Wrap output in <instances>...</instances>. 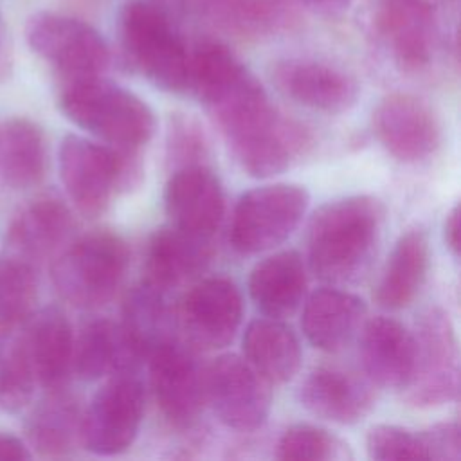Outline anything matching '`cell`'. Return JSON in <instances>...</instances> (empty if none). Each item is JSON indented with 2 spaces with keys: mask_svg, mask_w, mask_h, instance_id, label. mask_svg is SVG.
Masks as SVG:
<instances>
[{
  "mask_svg": "<svg viewBox=\"0 0 461 461\" xmlns=\"http://www.w3.org/2000/svg\"><path fill=\"white\" fill-rule=\"evenodd\" d=\"M385 209L375 196L355 194L324 203L310 221L308 258L319 279L349 283L369 265Z\"/></svg>",
  "mask_w": 461,
  "mask_h": 461,
  "instance_id": "cell-1",
  "label": "cell"
},
{
  "mask_svg": "<svg viewBox=\"0 0 461 461\" xmlns=\"http://www.w3.org/2000/svg\"><path fill=\"white\" fill-rule=\"evenodd\" d=\"M58 103L68 121L117 149L139 151L155 133L151 108L103 74L67 79Z\"/></svg>",
  "mask_w": 461,
  "mask_h": 461,
  "instance_id": "cell-2",
  "label": "cell"
},
{
  "mask_svg": "<svg viewBox=\"0 0 461 461\" xmlns=\"http://www.w3.org/2000/svg\"><path fill=\"white\" fill-rule=\"evenodd\" d=\"M119 38L126 58L164 92L189 90L191 54L169 14L153 2L133 0L119 13Z\"/></svg>",
  "mask_w": 461,
  "mask_h": 461,
  "instance_id": "cell-3",
  "label": "cell"
},
{
  "mask_svg": "<svg viewBox=\"0 0 461 461\" xmlns=\"http://www.w3.org/2000/svg\"><path fill=\"white\" fill-rule=\"evenodd\" d=\"M189 90L220 131L270 104L259 79L225 43L214 40H203L193 50Z\"/></svg>",
  "mask_w": 461,
  "mask_h": 461,
  "instance_id": "cell-4",
  "label": "cell"
},
{
  "mask_svg": "<svg viewBox=\"0 0 461 461\" xmlns=\"http://www.w3.org/2000/svg\"><path fill=\"white\" fill-rule=\"evenodd\" d=\"M130 261L122 236L108 229L72 241L52 263V281L72 306L92 310L106 304L121 286Z\"/></svg>",
  "mask_w": 461,
  "mask_h": 461,
  "instance_id": "cell-5",
  "label": "cell"
},
{
  "mask_svg": "<svg viewBox=\"0 0 461 461\" xmlns=\"http://www.w3.org/2000/svg\"><path fill=\"white\" fill-rule=\"evenodd\" d=\"M414 369L403 387V400L418 409H430L456 400L459 393L457 337L448 315L429 308L416 322Z\"/></svg>",
  "mask_w": 461,
  "mask_h": 461,
  "instance_id": "cell-6",
  "label": "cell"
},
{
  "mask_svg": "<svg viewBox=\"0 0 461 461\" xmlns=\"http://www.w3.org/2000/svg\"><path fill=\"white\" fill-rule=\"evenodd\" d=\"M310 193L297 184H268L254 187L238 200L230 243L240 254H259L283 243L301 223Z\"/></svg>",
  "mask_w": 461,
  "mask_h": 461,
  "instance_id": "cell-7",
  "label": "cell"
},
{
  "mask_svg": "<svg viewBox=\"0 0 461 461\" xmlns=\"http://www.w3.org/2000/svg\"><path fill=\"white\" fill-rule=\"evenodd\" d=\"M25 38L29 47L65 81L101 76L108 68L110 49L104 38L74 16L36 13L27 22Z\"/></svg>",
  "mask_w": 461,
  "mask_h": 461,
  "instance_id": "cell-8",
  "label": "cell"
},
{
  "mask_svg": "<svg viewBox=\"0 0 461 461\" xmlns=\"http://www.w3.org/2000/svg\"><path fill=\"white\" fill-rule=\"evenodd\" d=\"M144 414V385L135 371L113 373L81 416V443L97 456L131 447Z\"/></svg>",
  "mask_w": 461,
  "mask_h": 461,
  "instance_id": "cell-9",
  "label": "cell"
},
{
  "mask_svg": "<svg viewBox=\"0 0 461 461\" xmlns=\"http://www.w3.org/2000/svg\"><path fill=\"white\" fill-rule=\"evenodd\" d=\"M124 149L67 135L59 146V175L76 209L88 218L101 216L117 191H122Z\"/></svg>",
  "mask_w": 461,
  "mask_h": 461,
  "instance_id": "cell-10",
  "label": "cell"
},
{
  "mask_svg": "<svg viewBox=\"0 0 461 461\" xmlns=\"http://www.w3.org/2000/svg\"><path fill=\"white\" fill-rule=\"evenodd\" d=\"M205 403L229 429H259L272 405L270 384L241 357L221 355L203 369Z\"/></svg>",
  "mask_w": 461,
  "mask_h": 461,
  "instance_id": "cell-11",
  "label": "cell"
},
{
  "mask_svg": "<svg viewBox=\"0 0 461 461\" xmlns=\"http://www.w3.org/2000/svg\"><path fill=\"white\" fill-rule=\"evenodd\" d=\"M240 167L254 178L286 171L312 146V133L295 119L276 110L225 137Z\"/></svg>",
  "mask_w": 461,
  "mask_h": 461,
  "instance_id": "cell-12",
  "label": "cell"
},
{
  "mask_svg": "<svg viewBox=\"0 0 461 461\" xmlns=\"http://www.w3.org/2000/svg\"><path fill=\"white\" fill-rule=\"evenodd\" d=\"M146 360L151 389L166 420L175 427L193 425L205 405L203 369L193 351L173 337Z\"/></svg>",
  "mask_w": 461,
  "mask_h": 461,
  "instance_id": "cell-13",
  "label": "cell"
},
{
  "mask_svg": "<svg viewBox=\"0 0 461 461\" xmlns=\"http://www.w3.org/2000/svg\"><path fill=\"white\" fill-rule=\"evenodd\" d=\"M243 315L241 292L223 276L205 277L182 299L178 324L189 344L220 349L232 342Z\"/></svg>",
  "mask_w": 461,
  "mask_h": 461,
  "instance_id": "cell-14",
  "label": "cell"
},
{
  "mask_svg": "<svg viewBox=\"0 0 461 461\" xmlns=\"http://www.w3.org/2000/svg\"><path fill=\"white\" fill-rule=\"evenodd\" d=\"M376 139L394 158L420 162L441 144V121L434 108L412 94H389L373 112Z\"/></svg>",
  "mask_w": 461,
  "mask_h": 461,
  "instance_id": "cell-15",
  "label": "cell"
},
{
  "mask_svg": "<svg viewBox=\"0 0 461 461\" xmlns=\"http://www.w3.org/2000/svg\"><path fill=\"white\" fill-rule=\"evenodd\" d=\"M276 88L294 103L322 112L342 113L355 106L358 83L346 70L312 58H286L272 65Z\"/></svg>",
  "mask_w": 461,
  "mask_h": 461,
  "instance_id": "cell-16",
  "label": "cell"
},
{
  "mask_svg": "<svg viewBox=\"0 0 461 461\" xmlns=\"http://www.w3.org/2000/svg\"><path fill=\"white\" fill-rule=\"evenodd\" d=\"M375 27L403 70H421L430 63L438 20L429 0H378Z\"/></svg>",
  "mask_w": 461,
  "mask_h": 461,
  "instance_id": "cell-17",
  "label": "cell"
},
{
  "mask_svg": "<svg viewBox=\"0 0 461 461\" xmlns=\"http://www.w3.org/2000/svg\"><path fill=\"white\" fill-rule=\"evenodd\" d=\"M164 207L173 227L212 238L223 220V187L205 164L184 166L175 169L166 184Z\"/></svg>",
  "mask_w": 461,
  "mask_h": 461,
  "instance_id": "cell-18",
  "label": "cell"
},
{
  "mask_svg": "<svg viewBox=\"0 0 461 461\" xmlns=\"http://www.w3.org/2000/svg\"><path fill=\"white\" fill-rule=\"evenodd\" d=\"M297 396L308 412L339 425L362 421L376 402L367 378L328 366L312 369L301 382Z\"/></svg>",
  "mask_w": 461,
  "mask_h": 461,
  "instance_id": "cell-19",
  "label": "cell"
},
{
  "mask_svg": "<svg viewBox=\"0 0 461 461\" xmlns=\"http://www.w3.org/2000/svg\"><path fill=\"white\" fill-rule=\"evenodd\" d=\"M360 360L373 385L403 391L414 369L412 331L393 317L369 319L360 333Z\"/></svg>",
  "mask_w": 461,
  "mask_h": 461,
  "instance_id": "cell-20",
  "label": "cell"
},
{
  "mask_svg": "<svg viewBox=\"0 0 461 461\" xmlns=\"http://www.w3.org/2000/svg\"><path fill=\"white\" fill-rule=\"evenodd\" d=\"M23 340L36 380L49 391L63 389L72 373L74 335L67 315L47 306L29 319Z\"/></svg>",
  "mask_w": 461,
  "mask_h": 461,
  "instance_id": "cell-21",
  "label": "cell"
},
{
  "mask_svg": "<svg viewBox=\"0 0 461 461\" xmlns=\"http://www.w3.org/2000/svg\"><path fill=\"white\" fill-rule=\"evenodd\" d=\"M211 256L212 238L189 234L167 223L149 238L144 279L166 292L202 272Z\"/></svg>",
  "mask_w": 461,
  "mask_h": 461,
  "instance_id": "cell-22",
  "label": "cell"
},
{
  "mask_svg": "<svg viewBox=\"0 0 461 461\" xmlns=\"http://www.w3.org/2000/svg\"><path fill=\"white\" fill-rule=\"evenodd\" d=\"M366 303L346 290L321 288L313 292L303 310L301 326L312 346L335 353L358 331L366 317Z\"/></svg>",
  "mask_w": 461,
  "mask_h": 461,
  "instance_id": "cell-23",
  "label": "cell"
},
{
  "mask_svg": "<svg viewBox=\"0 0 461 461\" xmlns=\"http://www.w3.org/2000/svg\"><path fill=\"white\" fill-rule=\"evenodd\" d=\"M72 227L74 220L67 203L47 193L20 209L9 225L7 241L20 256L41 259L67 241Z\"/></svg>",
  "mask_w": 461,
  "mask_h": 461,
  "instance_id": "cell-24",
  "label": "cell"
},
{
  "mask_svg": "<svg viewBox=\"0 0 461 461\" xmlns=\"http://www.w3.org/2000/svg\"><path fill=\"white\" fill-rule=\"evenodd\" d=\"M306 268L295 250L276 252L261 259L250 272L249 294L265 317L292 315L306 294Z\"/></svg>",
  "mask_w": 461,
  "mask_h": 461,
  "instance_id": "cell-25",
  "label": "cell"
},
{
  "mask_svg": "<svg viewBox=\"0 0 461 461\" xmlns=\"http://www.w3.org/2000/svg\"><path fill=\"white\" fill-rule=\"evenodd\" d=\"M140 362V357L126 340L121 324L108 319L86 322L74 339L72 371L85 382L113 373H137Z\"/></svg>",
  "mask_w": 461,
  "mask_h": 461,
  "instance_id": "cell-26",
  "label": "cell"
},
{
  "mask_svg": "<svg viewBox=\"0 0 461 461\" xmlns=\"http://www.w3.org/2000/svg\"><path fill=\"white\" fill-rule=\"evenodd\" d=\"M430 263L427 232L411 229L398 238L376 286V303L387 310L409 306L420 294Z\"/></svg>",
  "mask_w": 461,
  "mask_h": 461,
  "instance_id": "cell-27",
  "label": "cell"
},
{
  "mask_svg": "<svg viewBox=\"0 0 461 461\" xmlns=\"http://www.w3.org/2000/svg\"><path fill=\"white\" fill-rule=\"evenodd\" d=\"M245 360L268 382L285 384L301 366V344L294 330L281 319L252 321L243 335Z\"/></svg>",
  "mask_w": 461,
  "mask_h": 461,
  "instance_id": "cell-28",
  "label": "cell"
},
{
  "mask_svg": "<svg viewBox=\"0 0 461 461\" xmlns=\"http://www.w3.org/2000/svg\"><path fill=\"white\" fill-rule=\"evenodd\" d=\"M81 407L63 389H54L29 416L27 438L41 457H67L81 441Z\"/></svg>",
  "mask_w": 461,
  "mask_h": 461,
  "instance_id": "cell-29",
  "label": "cell"
},
{
  "mask_svg": "<svg viewBox=\"0 0 461 461\" xmlns=\"http://www.w3.org/2000/svg\"><path fill=\"white\" fill-rule=\"evenodd\" d=\"M47 139L43 130L23 117L0 128V176L13 187L36 185L47 171Z\"/></svg>",
  "mask_w": 461,
  "mask_h": 461,
  "instance_id": "cell-30",
  "label": "cell"
},
{
  "mask_svg": "<svg viewBox=\"0 0 461 461\" xmlns=\"http://www.w3.org/2000/svg\"><path fill=\"white\" fill-rule=\"evenodd\" d=\"M171 322L164 290L142 279L128 292L121 330L140 360H146L155 348L175 337Z\"/></svg>",
  "mask_w": 461,
  "mask_h": 461,
  "instance_id": "cell-31",
  "label": "cell"
},
{
  "mask_svg": "<svg viewBox=\"0 0 461 461\" xmlns=\"http://www.w3.org/2000/svg\"><path fill=\"white\" fill-rule=\"evenodd\" d=\"M36 376L25 348L23 333L0 331V407L18 411L29 403Z\"/></svg>",
  "mask_w": 461,
  "mask_h": 461,
  "instance_id": "cell-32",
  "label": "cell"
},
{
  "mask_svg": "<svg viewBox=\"0 0 461 461\" xmlns=\"http://www.w3.org/2000/svg\"><path fill=\"white\" fill-rule=\"evenodd\" d=\"M36 295L32 267L22 258L0 259V331L20 328L31 317Z\"/></svg>",
  "mask_w": 461,
  "mask_h": 461,
  "instance_id": "cell-33",
  "label": "cell"
},
{
  "mask_svg": "<svg viewBox=\"0 0 461 461\" xmlns=\"http://www.w3.org/2000/svg\"><path fill=\"white\" fill-rule=\"evenodd\" d=\"M276 457L285 461H342L353 459V452L344 439L328 429L297 423L279 438Z\"/></svg>",
  "mask_w": 461,
  "mask_h": 461,
  "instance_id": "cell-34",
  "label": "cell"
},
{
  "mask_svg": "<svg viewBox=\"0 0 461 461\" xmlns=\"http://www.w3.org/2000/svg\"><path fill=\"white\" fill-rule=\"evenodd\" d=\"M209 142L200 122L184 113L171 115L167 122L166 155L167 162L178 169L191 164H205Z\"/></svg>",
  "mask_w": 461,
  "mask_h": 461,
  "instance_id": "cell-35",
  "label": "cell"
},
{
  "mask_svg": "<svg viewBox=\"0 0 461 461\" xmlns=\"http://www.w3.org/2000/svg\"><path fill=\"white\" fill-rule=\"evenodd\" d=\"M366 450L371 459L398 461V459H425L420 432L398 425H375L366 436Z\"/></svg>",
  "mask_w": 461,
  "mask_h": 461,
  "instance_id": "cell-36",
  "label": "cell"
},
{
  "mask_svg": "<svg viewBox=\"0 0 461 461\" xmlns=\"http://www.w3.org/2000/svg\"><path fill=\"white\" fill-rule=\"evenodd\" d=\"M425 459L457 461L461 457V434L456 421H441L420 430Z\"/></svg>",
  "mask_w": 461,
  "mask_h": 461,
  "instance_id": "cell-37",
  "label": "cell"
},
{
  "mask_svg": "<svg viewBox=\"0 0 461 461\" xmlns=\"http://www.w3.org/2000/svg\"><path fill=\"white\" fill-rule=\"evenodd\" d=\"M31 452L27 450L25 443L16 436L0 432V461H22L29 459Z\"/></svg>",
  "mask_w": 461,
  "mask_h": 461,
  "instance_id": "cell-38",
  "label": "cell"
},
{
  "mask_svg": "<svg viewBox=\"0 0 461 461\" xmlns=\"http://www.w3.org/2000/svg\"><path fill=\"white\" fill-rule=\"evenodd\" d=\"M443 236L447 249L452 252L454 258L459 256V205H454L443 223Z\"/></svg>",
  "mask_w": 461,
  "mask_h": 461,
  "instance_id": "cell-39",
  "label": "cell"
},
{
  "mask_svg": "<svg viewBox=\"0 0 461 461\" xmlns=\"http://www.w3.org/2000/svg\"><path fill=\"white\" fill-rule=\"evenodd\" d=\"M295 2L321 14H337V13H342L351 0H295Z\"/></svg>",
  "mask_w": 461,
  "mask_h": 461,
  "instance_id": "cell-40",
  "label": "cell"
},
{
  "mask_svg": "<svg viewBox=\"0 0 461 461\" xmlns=\"http://www.w3.org/2000/svg\"><path fill=\"white\" fill-rule=\"evenodd\" d=\"M7 67V50H5V32H4V25H2V18H0V74L5 72Z\"/></svg>",
  "mask_w": 461,
  "mask_h": 461,
  "instance_id": "cell-41",
  "label": "cell"
}]
</instances>
